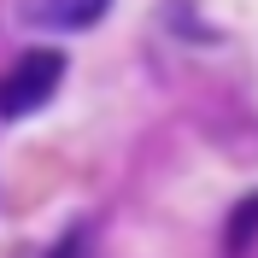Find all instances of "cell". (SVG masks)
I'll list each match as a JSON object with an SVG mask.
<instances>
[{"mask_svg": "<svg viewBox=\"0 0 258 258\" xmlns=\"http://www.w3.org/2000/svg\"><path fill=\"white\" fill-rule=\"evenodd\" d=\"M59 77H64V59L53 47L24 53V59L0 77V117H30L35 106H47L53 88H59Z\"/></svg>", "mask_w": 258, "mask_h": 258, "instance_id": "1", "label": "cell"}, {"mask_svg": "<svg viewBox=\"0 0 258 258\" xmlns=\"http://www.w3.org/2000/svg\"><path fill=\"white\" fill-rule=\"evenodd\" d=\"M106 6L112 0H24L18 12L35 30H94L100 18H106Z\"/></svg>", "mask_w": 258, "mask_h": 258, "instance_id": "2", "label": "cell"}, {"mask_svg": "<svg viewBox=\"0 0 258 258\" xmlns=\"http://www.w3.org/2000/svg\"><path fill=\"white\" fill-rule=\"evenodd\" d=\"M252 229H258V194H252V200H241V217L229 223V252H235V258L246 252V241H252Z\"/></svg>", "mask_w": 258, "mask_h": 258, "instance_id": "3", "label": "cell"}, {"mask_svg": "<svg viewBox=\"0 0 258 258\" xmlns=\"http://www.w3.org/2000/svg\"><path fill=\"white\" fill-rule=\"evenodd\" d=\"M53 258H82V235H64V241L53 246Z\"/></svg>", "mask_w": 258, "mask_h": 258, "instance_id": "4", "label": "cell"}]
</instances>
